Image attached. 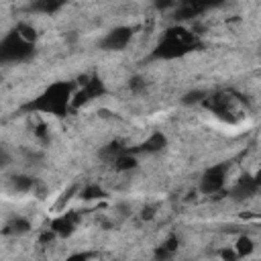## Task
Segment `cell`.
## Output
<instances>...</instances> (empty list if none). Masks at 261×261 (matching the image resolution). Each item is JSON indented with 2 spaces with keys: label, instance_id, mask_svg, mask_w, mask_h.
Here are the masks:
<instances>
[{
  "label": "cell",
  "instance_id": "3957f363",
  "mask_svg": "<svg viewBox=\"0 0 261 261\" xmlns=\"http://www.w3.org/2000/svg\"><path fill=\"white\" fill-rule=\"evenodd\" d=\"M35 55V45L27 43L14 29L0 41V61L12 63V61H29Z\"/></svg>",
  "mask_w": 261,
  "mask_h": 261
},
{
  "label": "cell",
  "instance_id": "8fae6325",
  "mask_svg": "<svg viewBox=\"0 0 261 261\" xmlns=\"http://www.w3.org/2000/svg\"><path fill=\"white\" fill-rule=\"evenodd\" d=\"M177 249H179V239H177L175 234H169V237L153 251V259H155V261H169V259L177 253Z\"/></svg>",
  "mask_w": 261,
  "mask_h": 261
},
{
  "label": "cell",
  "instance_id": "484cf974",
  "mask_svg": "<svg viewBox=\"0 0 261 261\" xmlns=\"http://www.w3.org/2000/svg\"><path fill=\"white\" fill-rule=\"evenodd\" d=\"M151 216H153V208H151V206H149V208H143V218L147 220V218H151Z\"/></svg>",
  "mask_w": 261,
  "mask_h": 261
},
{
  "label": "cell",
  "instance_id": "5b68a950",
  "mask_svg": "<svg viewBox=\"0 0 261 261\" xmlns=\"http://www.w3.org/2000/svg\"><path fill=\"white\" fill-rule=\"evenodd\" d=\"M135 29L133 27H114L112 31H108L102 41H100V49L102 51H122L130 39H133Z\"/></svg>",
  "mask_w": 261,
  "mask_h": 261
},
{
  "label": "cell",
  "instance_id": "4316f807",
  "mask_svg": "<svg viewBox=\"0 0 261 261\" xmlns=\"http://www.w3.org/2000/svg\"><path fill=\"white\" fill-rule=\"evenodd\" d=\"M253 177H255V181H257V186L261 188V169H259V171H257V173H255Z\"/></svg>",
  "mask_w": 261,
  "mask_h": 261
},
{
  "label": "cell",
  "instance_id": "6da1fadb",
  "mask_svg": "<svg viewBox=\"0 0 261 261\" xmlns=\"http://www.w3.org/2000/svg\"><path fill=\"white\" fill-rule=\"evenodd\" d=\"M198 47H202V45H200L198 37H196L192 31H188V29L181 27V24H173V27H169V29L163 33L161 41L155 45V49L151 51L149 59L169 61V59L184 57L186 53H190V51H194V49H198Z\"/></svg>",
  "mask_w": 261,
  "mask_h": 261
},
{
  "label": "cell",
  "instance_id": "ffe728a7",
  "mask_svg": "<svg viewBox=\"0 0 261 261\" xmlns=\"http://www.w3.org/2000/svg\"><path fill=\"white\" fill-rule=\"evenodd\" d=\"M84 200H98V198H104L106 194H104V190L100 188V186H96V184H90V186H86L84 190H82V194H80Z\"/></svg>",
  "mask_w": 261,
  "mask_h": 261
},
{
  "label": "cell",
  "instance_id": "d4e9b609",
  "mask_svg": "<svg viewBox=\"0 0 261 261\" xmlns=\"http://www.w3.org/2000/svg\"><path fill=\"white\" fill-rule=\"evenodd\" d=\"M90 257H92V253H88V251H82V253H73V255L65 257L63 261H90Z\"/></svg>",
  "mask_w": 261,
  "mask_h": 261
},
{
  "label": "cell",
  "instance_id": "e0dca14e",
  "mask_svg": "<svg viewBox=\"0 0 261 261\" xmlns=\"http://www.w3.org/2000/svg\"><path fill=\"white\" fill-rule=\"evenodd\" d=\"M10 184H12V188H14L16 192H29V190L35 188V179H33L31 175H22V173L12 175V177H10Z\"/></svg>",
  "mask_w": 261,
  "mask_h": 261
},
{
  "label": "cell",
  "instance_id": "9a60e30c",
  "mask_svg": "<svg viewBox=\"0 0 261 261\" xmlns=\"http://www.w3.org/2000/svg\"><path fill=\"white\" fill-rule=\"evenodd\" d=\"M112 165H114V169H116V171H130V169H135V167H137V157H135V155L130 153V149H128V151H126V153H122V155H120Z\"/></svg>",
  "mask_w": 261,
  "mask_h": 261
},
{
  "label": "cell",
  "instance_id": "52a82bcc",
  "mask_svg": "<svg viewBox=\"0 0 261 261\" xmlns=\"http://www.w3.org/2000/svg\"><path fill=\"white\" fill-rule=\"evenodd\" d=\"M204 106L206 108H210L216 116H220V118H224V120H228L230 118V96L228 94H224V92H218V94H212L210 98H206L204 100Z\"/></svg>",
  "mask_w": 261,
  "mask_h": 261
},
{
  "label": "cell",
  "instance_id": "30bf717a",
  "mask_svg": "<svg viewBox=\"0 0 261 261\" xmlns=\"http://www.w3.org/2000/svg\"><path fill=\"white\" fill-rule=\"evenodd\" d=\"M208 6H210V4H202V2H181V4L175 8L173 18H175L177 22H181V20H190V18H196V16H198L200 12H204Z\"/></svg>",
  "mask_w": 261,
  "mask_h": 261
},
{
  "label": "cell",
  "instance_id": "603a6c76",
  "mask_svg": "<svg viewBox=\"0 0 261 261\" xmlns=\"http://www.w3.org/2000/svg\"><path fill=\"white\" fill-rule=\"evenodd\" d=\"M75 192H77V186L73 184V186H71L67 192H63V194H61V198L57 200V204H55V206H57V208H63V204H65V202H69V198H71Z\"/></svg>",
  "mask_w": 261,
  "mask_h": 261
},
{
  "label": "cell",
  "instance_id": "2e32d148",
  "mask_svg": "<svg viewBox=\"0 0 261 261\" xmlns=\"http://www.w3.org/2000/svg\"><path fill=\"white\" fill-rule=\"evenodd\" d=\"M61 6H63L61 2H53V0H37V2L31 4V10H35V12H43V14H53V12H57Z\"/></svg>",
  "mask_w": 261,
  "mask_h": 261
},
{
  "label": "cell",
  "instance_id": "277c9868",
  "mask_svg": "<svg viewBox=\"0 0 261 261\" xmlns=\"http://www.w3.org/2000/svg\"><path fill=\"white\" fill-rule=\"evenodd\" d=\"M226 171H228V163H218V165H212L208 167L204 173H202V179H200V190L204 194H216L224 188V179H226Z\"/></svg>",
  "mask_w": 261,
  "mask_h": 261
},
{
  "label": "cell",
  "instance_id": "9c48e42d",
  "mask_svg": "<svg viewBox=\"0 0 261 261\" xmlns=\"http://www.w3.org/2000/svg\"><path fill=\"white\" fill-rule=\"evenodd\" d=\"M167 147V137L163 133H153L147 141H143L141 145H137L135 149H130V153H159Z\"/></svg>",
  "mask_w": 261,
  "mask_h": 261
},
{
  "label": "cell",
  "instance_id": "44dd1931",
  "mask_svg": "<svg viewBox=\"0 0 261 261\" xmlns=\"http://www.w3.org/2000/svg\"><path fill=\"white\" fill-rule=\"evenodd\" d=\"M206 100V92L196 90V92H188L184 96V104H196V102H204Z\"/></svg>",
  "mask_w": 261,
  "mask_h": 261
},
{
  "label": "cell",
  "instance_id": "ac0fdd59",
  "mask_svg": "<svg viewBox=\"0 0 261 261\" xmlns=\"http://www.w3.org/2000/svg\"><path fill=\"white\" fill-rule=\"evenodd\" d=\"M234 251H237V255H239V257H249V255L255 251V245H253V241H251L247 234H241V237L237 239Z\"/></svg>",
  "mask_w": 261,
  "mask_h": 261
},
{
  "label": "cell",
  "instance_id": "cb8c5ba5",
  "mask_svg": "<svg viewBox=\"0 0 261 261\" xmlns=\"http://www.w3.org/2000/svg\"><path fill=\"white\" fill-rule=\"evenodd\" d=\"M218 255H220L222 261H237V259H239V255H237L234 249H220Z\"/></svg>",
  "mask_w": 261,
  "mask_h": 261
},
{
  "label": "cell",
  "instance_id": "8992f818",
  "mask_svg": "<svg viewBox=\"0 0 261 261\" xmlns=\"http://www.w3.org/2000/svg\"><path fill=\"white\" fill-rule=\"evenodd\" d=\"M77 222H80V214H77L75 210H69V212H63V214L55 216V218L51 220L49 228H51L57 237H69V234L75 230Z\"/></svg>",
  "mask_w": 261,
  "mask_h": 261
},
{
  "label": "cell",
  "instance_id": "7c38bea8",
  "mask_svg": "<svg viewBox=\"0 0 261 261\" xmlns=\"http://www.w3.org/2000/svg\"><path fill=\"white\" fill-rule=\"evenodd\" d=\"M80 84H82V90L86 92V96L90 100H94V98H98V96H102L106 92L104 82L100 77H96V75H92V77L84 75V77H80Z\"/></svg>",
  "mask_w": 261,
  "mask_h": 261
},
{
  "label": "cell",
  "instance_id": "ba28073f",
  "mask_svg": "<svg viewBox=\"0 0 261 261\" xmlns=\"http://www.w3.org/2000/svg\"><path fill=\"white\" fill-rule=\"evenodd\" d=\"M257 190H259V186H257L255 177L249 175V173H245V175H241L239 181L232 186V190H230V198L237 200V202H239V200H247V198H251Z\"/></svg>",
  "mask_w": 261,
  "mask_h": 261
},
{
  "label": "cell",
  "instance_id": "4fadbf2b",
  "mask_svg": "<svg viewBox=\"0 0 261 261\" xmlns=\"http://www.w3.org/2000/svg\"><path fill=\"white\" fill-rule=\"evenodd\" d=\"M126 151H128V149H126L120 141H112V143H108L106 147L100 149V157L106 159V161H112V163H114V161H116L122 153H126Z\"/></svg>",
  "mask_w": 261,
  "mask_h": 261
},
{
  "label": "cell",
  "instance_id": "d6986e66",
  "mask_svg": "<svg viewBox=\"0 0 261 261\" xmlns=\"http://www.w3.org/2000/svg\"><path fill=\"white\" fill-rule=\"evenodd\" d=\"M14 31L27 41V43H33L35 45V39H37V31L31 27V24H27V22H18L16 27H14Z\"/></svg>",
  "mask_w": 261,
  "mask_h": 261
},
{
  "label": "cell",
  "instance_id": "5bb4252c",
  "mask_svg": "<svg viewBox=\"0 0 261 261\" xmlns=\"http://www.w3.org/2000/svg\"><path fill=\"white\" fill-rule=\"evenodd\" d=\"M29 230H31V222H29L27 218H22V216L12 218V220L4 226V234H24V232H29Z\"/></svg>",
  "mask_w": 261,
  "mask_h": 261
},
{
  "label": "cell",
  "instance_id": "7a4b0ae2",
  "mask_svg": "<svg viewBox=\"0 0 261 261\" xmlns=\"http://www.w3.org/2000/svg\"><path fill=\"white\" fill-rule=\"evenodd\" d=\"M71 86L67 82H55L45 92H41L35 100L27 102L22 110L27 112H45L53 116H65L71 108Z\"/></svg>",
  "mask_w": 261,
  "mask_h": 261
},
{
  "label": "cell",
  "instance_id": "7402d4cb",
  "mask_svg": "<svg viewBox=\"0 0 261 261\" xmlns=\"http://www.w3.org/2000/svg\"><path fill=\"white\" fill-rule=\"evenodd\" d=\"M128 88H130L133 92H143V90L147 88V82H145L143 77L135 75V77H130V82H128Z\"/></svg>",
  "mask_w": 261,
  "mask_h": 261
}]
</instances>
